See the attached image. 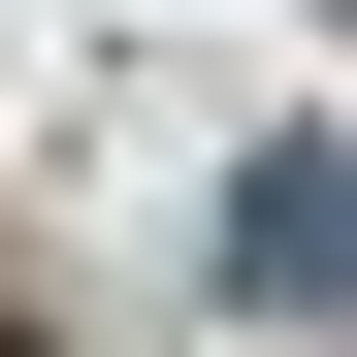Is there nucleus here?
I'll list each match as a JSON object with an SVG mask.
<instances>
[{
    "label": "nucleus",
    "mask_w": 357,
    "mask_h": 357,
    "mask_svg": "<svg viewBox=\"0 0 357 357\" xmlns=\"http://www.w3.org/2000/svg\"><path fill=\"white\" fill-rule=\"evenodd\" d=\"M227 292L260 325H357V130H260L227 162Z\"/></svg>",
    "instance_id": "obj_1"
}]
</instances>
